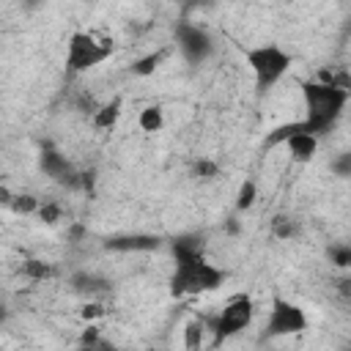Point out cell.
Returning a JSON list of instances; mask_svg holds the SVG:
<instances>
[{
  "label": "cell",
  "instance_id": "2e32d148",
  "mask_svg": "<svg viewBox=\"0 0 351 351\" xmlns=\"http://www.w3.org/2000/svg\"><path fill=\"white\" fill-rule=\"evenodd\" d=\"M271 233H274V239H280V241H293V239L299 236V222H296L293 217L280 214V217L271 219Z\"/></svg>",
  "mask_w": 351,
  "mask_h": 351
},
{
  "label": "cell",
  "instance_id": "44dd1931",
  "mask_svg": "<svg viewBox=\"0 0 351 351\" xmlns=\"http://www.w3.org/2000/svg\"><path fill=\"white\" fill-rule=\"evenodd\" d=\"M36 217H41V222H47V225H55V222L63 219V208H60L58 200H47V203H41Z\"/></svg>",
  "mask_w": 351,
  "mask_h": 351
},
{
  "label": "cell",
  "instance_id": "9c48e42d",
  "mask_svg": "<svg viewBox=\"0 0 351 351\" xmlns=\"http://www.w3.org/2000/svg\"><path fill=\"white\" fill-rule=\"evenodd\" d=\"M121 107H123V99H121V96H115V99L99 104V107L93 110V115H90L93 129H99V132H110V129L118 123V118H121Z\"/></svg>",
  "mask_w": 351,
  "mask_h": 351
},
{
  "label": "cell",
  "instance_id": "3957f363",
  "mask_svg": "<svg viewBox=\"0 0 351 351\" xmlns=\"http://www.w3.org/2000/svg\"><path fill=\"white\" fill-rule=\"evenodd\" d=\"M244 63L252 71V82L258 93H269L293 66V55L277 44H258L244 49Z\"/></svg>",
  "mask_w": 351,
  "mask_h": 351
},
{
  "label": "cell",
  "instance_id": "ac0fdd59",
  "mask_svg": "<svg viewBox=\"0 0 351 351\" xmlns=\"http://www.w3.org/2000/svg\"><path fill=\"white\" fill-rule=\"evenodd\" d=\"M329 173L335 178H351V148H346L329 159Z\"/></svg>",
  "mask_w": 351,
  "mask_h": 351
},
{
  "label": "cell",
  "instance_id": "603a6c76",
  "mask_svg": "<svg viewBox=\"0 0 351 351\" xmlns=\"http://www.w3.org/2000/svg\"><path fill=\"white\" fill-rule=\"evenodd\" d=\"M104 315H107V307L99 304V302H85V304L80 307V318L88 321V324H93V321H99V318H104Z\"/></svg>",
  "mask_w": 351,
  "mask_h": 351
},
{
  "label": "cell",
  "instance_id": "277c9868",
  "mask_svg": "<svg viewBox=\"0 0 351 351\" xmlns=\"http://www.w3.org/2000/svg\"><path fill=\"white\" fill-rule=\"evenodd\" d=\"M112 49L115 47L110 36H101L96 30H74L66 44V69L74 74L90 71L104 60H110Z\"/></svg>",
  "mask_w": 351,
  "mask_h": 351
},
{
  "label": "cell",
  "instance_id": "7a4b0ae2",
  "mask_svg": "<svg viewBox=\"0 0 351 351\" xmlns=\"http://www.w3.org/2000/svg\"><path fill=\"white\" fill-rule=\"evenodd\" d=\"M170 250H173V277H170L173 296L178 299L200 296V293L217 291L228 280V271L203 255V244L195 233L173 239Z\"/></svg>",
  "mask_w": 351,
  "mask_h": 351
},
{
  "label": "cell",
  "instance_id": "8fae6325",
  "mask_svg": "<svg viewBox=\"0 0 351 351\" xmlns=\"http://www.w3.org/2000/svg\"><path fill=\"white\" fill-rule=\"evenodd\" d=\"M137 126L140 132L145 134H156L165 129V110L159 104H145L140 112H137Z\"/></svg>",
  "mask_w": 351,
  "mask_h": 351
},
{
  "label": "cell",
  "instance_id": "ffe728a7",
  "mask_svg": "<svg viewBox=\"0 0 351 351\" xmlns=\"http://www.w3.org/2000/svg\"><path fill=\"white\" fill-rule=\"evenodd\" d=\"M71 285H74L77 291H82V293H96V291H101L107 282H104L101 277H96V274L82 271V274H77V277L71 280Z\"/></svg>",
  "mask_w": 351,
  "mask_h": 351
},
{
  "label": "cell",
  "instance_id": "5b68a950",
  "mask_svg": "<svg viewBox=\"0 0 351 351\" xmlns=\"http://www.w3.org/2000/svg\"><path fill=\"white\" fill-rule=\"evenodd\" d=\"M252 321H255V302L247 293H236L233 299H228L222 304V310L217 315L206 318V324H208V329L214 335V340H211L214 346L225 343L228 337H233L239 332H244Z\"/></svg>",
  "mask_w": 351,
  "mask_h": 351
},
{
  "label": "cell",
  "instance_id": "30bf717a",
  "mask_svg": "<svg viewBox=\"0 0 351 351\" xmlns=\"http://www.w3.org/2000/svg\"><path fill=\"white\" fill-rule=\"evenodd\" d=\"M107 250H121V252H151L159 247V239L156 236H115V239H107L104 244Z\"/></svg>",
  "mask_w": 351,
  "mask_h": 351
},
{
  "label": "cell",
  "instance_id": "ba28073f",
  "mask_svg": "<svg viewBox=\"0 0 351 351\" xmlns=\"http://www.w3.org/2000/svg\"><path fill=\"white\" fill-rule=\"evenodd\" d=\"M318 145H321V137L318 134H310V132H291L282 140V148L288 151V159L296 162V165L313 162L315 154H318Z\"/></svg>",
  "mask_w": 351,
  "mask_h": 351
},
{
  "label": "cell",
  "instance_id": "8992f818",
  "mask_svg": "<svg viewBox=\"0 0 351 351\" xmlns=\"http://www.w3.org/2000/svg\"><path fill=\"white\" fill-rule=\"evenodd\" d=\"M307 313L288 302V299H274L271 307H269V318H266V326H263V337L266 340H274V337H291V335H299L307 329Z\"/></svg>",
  "mask_w": 351,
  "mask_h": 351
},
{
  "label": "cell",
  "instance_id": "7c38bea8",
  "mask_svg": "<svg viewBox=\"0 0 351 351\" xmlns=\"http://www.w3.org/2000/svg\"><path fill=\"white\" fill-rule=\"evenodd\" d=\"M165 58H167V49L145 52L143 58H137V60L132 63V74H134V77H151V74L165 63Z\"/></svg>",
  "mask_w": 351,
  "mask_h": 351
},
{
  "label": "cell",
  "instance_id": "d6986e66",
  "mask_svg": "<svg viewBox=\"0 0 351 351\" xmlns=\"http://www.w3.org/2000/svg\"><path fill=\"white\" fill-rule=\"evenodd\" d=\"M326 258L335 269H351V244H332L326 250Z\"/></svg>",
  "mask_w": 351,
  "mask_h": 351
},
{
  "label": "cell",
  "instance_id": "4fadbf2b",
  "mask_svg": "<svg viewBox=\"0 0 351 351\" xmlns=\"http://www.w3.org/2000/svg\"><path fill=\"white\" fill-rule=\"evenodd\" d=\"M208 332H211V329H208V324H206L203 315L186 321V326H184V346H186V348H200V346H206V335H208Z\"/></svg>",
  "mask_w": 351,
  "mask_h": 351
},
{
  "label": "cell",
  "instance_id": "cb8c5ba5",
  "mask_svg": "<svg viewBox=\"0 0 351 351\" xmlns=\"http://www.w3.org/2000/svg\"><path fill=\"white\" fill-rule=\"evenodd\" d=\"M22 3V8L25 11H36V8H41L44 5V0H19Z\"/></svg>",
  "mask_w": 351,
  "mask_h": 351
},
{
  "label": "cell",
  "instance_id": "e0dca14e",
  "mask_svg": "<svg viewBox=\"0 0 351 351\" xmlns=\"http://www.w3.org/2000/svg\"><path fill=\"white\" fill-rule=\"evenodd\" d=\"M8 208H11L14 214L30 217V214H38L41 200H38V197H33V195H14V197H11V203H8Z\"/></svg>",
  "mask_w": 351,
  "mask_h": 351
},
{
  "label": "cell",
  "instance_id": "9a60e30c",
  "mask_svg": "<svg viewBox=\"0 0 351 351\" xmlns=\"http://www.w3.org/2000/svg\"><path fill=\"white\" fill-rule=\"evenodd\" d=\"M258 200V181L255 178H241L236 189V211H250Z\"/></svg>",
  "mask_w": 351,
  "mask_h": 351
},
{
  "label": "cell",
  "instance_id": "7402d4cb",
  "mask_svg": "<svg viewBox=\"0 0 351 351\" xmlns=\"http://www.w3.org/2000/svg\"><path fill=\"white\" fill-rule=\"evenodd\" d=\"M192 173H195L197 178H203V181H208V178H214V176H219V165H217L214 159H197V162L192 165Z\"/></svg>",
  "mask_w": 351,
  "mask_h": 351
},
{
  "label": "cell",
  "instance_id": "52a82bcc",
  "mask_svg": "<svg viewBox=\"0 0 351 351\" xmlns=\"http://www.w3.org/2000/svg\"><path fill=\"white\" fill-rule=\"evenodd\" d=\"M176 49L181 52V58L189 63V66H200L211 52H214V38L206 27L200 25H192V22H178L176 30Z\"/></svg>",
  "mask_w": 351,
  "mask_h": 351
},
{
  "label": "cell",
  "instance_id": "5bb4252c",
  "mask_svg": "<svg viewBox=\"0 0 351 351\" xmlns=\"http://www.w3.org/2000/svg\"><path fill=\"white\" fill-rule=\"evenodd\" d=\"M19 271H22V277H27L30 282H44V280H49V277L55 274V269H52L47 261H41V258H27V261H22Z\"/></svg>",
  "mask_w": 351,
  "mask_h": 351
},
{
  "label": "cell",
  "instance_id": "6da1fadb",
  "mask_svg": "<svg viewBox=\"0 0 351 351\" xmlns=\"http://www.w3.org/2000/svg\"><path fill=\"white\" fill-rule=\"evenodd\" d=\"M302 99H304V115L277 126L266 137L269 148L282 145V140L291 132H310V134H318V137L329 134L346 112V104L351 99V88L340 85V82H332V80H307V82H302Z\"/></svg>",
  "mask_w": 351,
  "mask_h": 351
}]
</instances>
